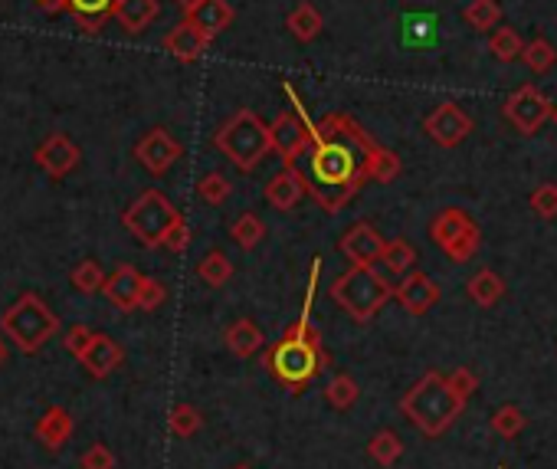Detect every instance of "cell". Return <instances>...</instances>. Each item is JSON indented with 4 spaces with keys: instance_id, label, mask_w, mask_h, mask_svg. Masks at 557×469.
Masks as SVG:
<instances>
[{
    "instance_id": "obj_7",
    "label": "cell",
    "mask_w": 557,
    "mask_h": 469,
    "mask_svg": "<svg viewBox=\"0 0 557 469\" xmlns=\"http://www.w3.org/2000/svg\"><path fill=\"white\" fill-rule=\"evenodd\" d=\"M181 220H184L181 210H177L161 191H145L125 210L122 224L141 246H151L154 250V246H164L168 233L181 224Z\"/></svg>"
},
{
    "instance_id": "obj_12",
    "label": "cell",
    "mask_w": 557,
    "mask_h": 469,
    "mask_svg": "<svg viewBox=\"0 0 557 469\" xmlns=\"http://www.w3.org/2000/svg\"><path fill=\"white\" fill-rule=\"evenodd\" d=\"M423 128H426V135H430L436 145L456 148V145H462V142L469 138L472 119L459 109L456 102H443V105H436V109H433L430 115H426Z\"/></svg>"
},
{
    "instance_id": "obj_3",
    "label": "cell",
    "mask_w": 557,
    "mask_h": 469,
    "mask_svg": "<svg viewBox=\"0 0 557 469\" xmlns=\"http://www.w3.org/2000/svg\"><path fill=\"white\" fill-rule=\"evenodd\" d=\"M400 410H404V417L423 433V437L436 440L456 424L459 414L466 410V401L449 388V381L440 371H426L423 378L400 397Z\"/></svg>"
},
{
    "instance_id": "obj_28",
    "label": "cell",
    "mask_w": 557,
    "mask_h": 469,
    "mask_svg": "<svg viewBox=\"0 0 557 469\" xmlns=\"http://www.w3.org/2000/svg\"><path fill=\"white\" fill-rule=\"evenodd\" d=\"M367 456H371L377 466H394L400 456H404V440H400L394 430L374 433V437L367 440Z\"/></svg>"
},
{
    "instance_id": "obj_37",
    "label": "cell",
    "mask_w": 557,
    "mask_h": 469,
    "mask_svg": "<svg viewBox=\"0 0 557 469\" xmlns=\"http://www.w3.org/2000/svg\"><path fill=\"white\" fill-rule=\"evenodd\" d=\"M168 424H171V433L174 437H194V433L200 430V424H204V417H200V410L194 404H177L171 410V417H168Z\"/></svg>"
},
{
    "instance_id": "obj_48",
    "label": "cell",
    "mask_w": 557,
    "mask_h": 469,
    "mask_svg": "<svg viewBox=\"0 0 557 469\" xmlns=\"http://www.w3.org/2000/svg\"><path fill=\"white\" fill-rule=\"evenodd\" d=\"M4 361H7V345H4V338H0V368H4Z\"/></svg>"
},
{
    "instance_id": "obj_11",
    "label": "cell",
    "mask_w": 557,
    "mask_h": 469,
    "mask_svg": "<svg viewBox=\"0 0 557 469\" xmlns=\"http://www.w3.org/2000/svg\"><path fill=\"white\" fill-rule=\"evenodd\" d=\"M135 158L148 174L161 178V174H168L177 164V158H181V145H177V138L168 128H151V132L135 145Z\"/></svg>"
},
{
    "instance_id": "obj_30",
    "label": "cell",
    "mask_w": 557,
    "mask_h": 469,
    "mask_svg": "<svg viewBox=\"0 0 557 469\" xmlns=\"http://www.w3.org/2000/svg\"><path fill=\"white\" fill-rule=\"evenodd\" d=\"M358 397H361V388L351 374H335V378L325 384V401L335 410H351L358 404Z\"/></svg>"
},
{
    "instance_id": "obj_1",
    "label": "cell",
    "mask_w": 557,
    "mask_h": 469,
    "mask_svg": "<svg viewBox=\"0 0 557 469\" xmlns=\"http://www.w3.org/2000/svg\"><path fill=\"white\" fill-rule=\"evenodd\" d=\"M377 142L364 128L351 119V115L331 112L315 128L312 142V181H308V194L315 197V204L325 214H338L351 204V197L367 184L364 178V161L371 155Z\"/></svg>"
},
{
    "instance_id": "obj_23",
    "label": "cell",
    "mask_w": 557,
    "mask_h": 469,
    "mask_svg": "<svg viewBox=\"0 0 557 469\" xmlns=\"http://www.w3.org/2000/svg\"><path fill=\"white\" fill-rule=\"evenodd\" d=\"M37 437L43 440V447L59 450L69 437H73V417H69L63 407H50L37 424Z\"/></svg>"
},
{
    "instance_id": "obj_20",
    "label": "cell",
    "mask_w": 557,
    "mask_h": 469,
    "mask_svg": "<svg viewBox=\"0 0 557 469\" xmlns=\"http://www.w3.org/2000/svg\"><path fill=\"white\" fill-rule=\"evenodd\" d=\"M187 20H191L207 40H213L233 23V7L227 0H200L194 10H187Z\"/></svg>"
},
{
    "instance_id": "obj_33",
    "label": "cell",
    "mask_w": 557,
    "mask_h": 469,
    "mask_svg": "<svg viewBox=\"0 0 557 469\" xmlns=\"http://www.w3.org/2000/svg\"><path fill=\"white\" fill-rule=\"evenodd\" d=\"M230 237H233L236 246H240V250H256V246L263 243V237H266V227H263V220H259L256 214H243L240 220H233Z\"/></svg>"
},
{
    "instance_id": "obj_45",
    "label": "cell",
    "mask_w": 557,
    "mask_h": 469,
    "mask_svg": "<svg viewBox=\"0 0 557 469\" xmlns=\"http://www.w3.org/2000/svg\"><path fill=\"white\" fill-rule=\"evenodd\" d=\"M164 246H168L171 253H184L187 246H191V227H187V220H181L171 233H168V240H164Z\"/></svg>"
},
{
    "instance_id": "obj_35",
    "label": "cell",
    "mask_w": 557,
    "mask_h": 469,
    "mask_svg": "<svg viewBox=\"0 0 557 469\" xmlns=\"http://www.w3.org/2000/svg\"><path fill=\"white\" fill-rule=\"evenodd\" d=\"M462 20H466L469 27H476V30H492V27H499L502 7L495 4V0H472V4L462 10Z\"/></svg>"
},
{
    "instance_id": "obj_2",
    "label": "cell",
    "mask_w": 557,
    "mask_h": 469,
    "mask_svg": "<svg viewBox=\"0 0 557 469\" xmlns=\"http://www.w3.org/2000/svg\"><path fill=\"white\" fill-rule=\"evenodd\" d=\"M263 365H266V371L272 374V378H276L282 388H289L292 394L305 391L308 384L325 371L328 355L322 348V335H318V328L308 322V306L299 315V322H292L286 328V335H282L279 342L266 351Z\"/></svg>"
},
{
    "instance_id": "obj_19",
    "label": "cell",
    "mask_w": 557,
    "mask_h": 469,
    "mask_svg": "<svg viewBox=\"0 0 557 469\" xmlns=\"http://www.w3.org/2000/svg\"><path fill=\"white\" fill-rule=\"evenodd\" d=\"M207 37L200 33L191 20H184V23H177V27L164 37V50H168L174 60H181V63H197L200 56H204L207 50Z\"/></svg>"
},
{
    "instance_id": "obj_34",
    "label": "cell",
    "mask_w": 557,
    "mask_h": 469,
    "mask_svg": "<svg viewBox=\"0 0 557 469\" xmlns=\"http://www.w3.org/2000/svg\"><path fill=\"white\" fill-rule=\"evenodd\" d=\"M489 50L499 63H515V60H521V53H525V43H521V37L512 27H499L492 33Z\"/></svg>"
},
{
    "instance_id": "obj_17",
    "label": "cell",
    "mask_w": 557,
    "mask_h": 469,
    "mask_svg": "<svg viewBox=\"0 0 557 469\" xmlns=\"http://www.w3.org/2000/svg\"><path fill=\"white\" fill-rule=\"evenodd\" d=\"M79 361H82V368L92 374V378H109V374L125 361V351H122V345H118L112 335H96L89 342V348L79 355Z\"/></svg>"
},
{
    "instance_id": "obj_44",
    "label": "cell",
    "mask_w": 557,
    "mask_h": 469,
    "mask_svg": "<svg viewBox=\"0 0 557 469\" xmlns=\"http://www.w3.org/2000/svg\"><path fill=\"white\" fill-rule=\"evenodd\" d=\"M92 338H96V332H92V328H86V325H73V328H69V332H66V351H69V355H82V351H86L89 348V342H92Z\"/></svg>"
},
{
    "instance_id": "obj_51",
    "label": "cell",
    "mask_w": 557,
    "mask_h": 469,
    "mask_svg": "<svg viewBox=\"0 0 557 469\" xmlns=\"http://www.w3.org/2000/svg\"><path fill=\"white\" fill-rule=\"evenodd\" d=\"M499 469H502V466H499Z\"/></svg>"
},
{
    "instance_id": "obj_31",
    "label": "cell",
    "mask_w": 557,
    "mask_h": 469,
    "mask_svg": "<svg viewBox=\"0 0 557 469\" xmlns=\"http://www.w3.org/2000/svg\"><path fill=\"white\" fill-rule=\"evenodd\" d=\"M525 427H528V417H525V410H521L518 404H502L492 414V430L499 433L502 440H515Z\"/></svg>"
},
{
    "instance_id": "obj_42",
    "label": "cell",
    "mask_w": 557,
    "mask_h": 469,
    "mask_svg": "<svg viewBox=\"0 0 557 469\" xmlns=\"http://www.w3.org/2000/svg\"><path fill=\"white\" fill-rule=\"evenodd\" d=\"M446 381H449V388H453L462 397V401H469V397L479 391V374L472 371V368H456Z\"/></svg>"
},
{
    "instance_id": "obj_9",
    "label": "cell",
    "mask_w": 557,
    "mask_h": 469,
    "mask_svg": "<svg viewBox=\"0 0 557 469\" xmlns=\"http://www.w3.org/2000/svg\"><path fill=\"white\" fill-rule=\"evenodd\" d=\"M502 112H505V119L512 122L521 135H535L538 128L554 115V105L538 86H531V82H528V86H518L512 96L505 99Z\"/></svg>"
},
{
    "instance_id": "obj_10",
    "label": "cell",
    "mask_w": 557,
    "mask_h": 469,
    "mask_svg": "<svg viewBox=\"0 0 557 469\" xmlns=\"http://www.w3.org/2000/svg\"><path fill=\"white\" fill-rule=\"evenodd\" d=\"M269 138H272V151H279V158L286 164H295V158H302L315 142V128L308 125L305 112L295 105L292 112L276 115V122L269 125Z\"/></svg>"
},
{
    "instance_id": "obj_26",
    "label": "cell",
    "mask_w": 557,
    "mask_h": 469,
    "mask_svg": "<svg viewBox=\"0 0 557 469\" xmlns=\"http://www.w3.org/2000/svg\"><path fill=\"white\" fill-rule=\"evenodd\" d=\"M400 168H404V164H400L397 151L374 145L371 155H367V161H364V178L374 184H390V181H397Z\"/></svg>"
},
{
    "instance_id": "obj_15",
    "label": "cell",
    "mask_w": 557,
    "mask_h": 469,
    "mask_svg": "<svg viewBox=\"0 0 557 469\" xmlns=\"http://www.w3.org/2000/svg\"><path fill=\"white\" fill-rule=\"evenodd\" d=\"M394 296L410 315H426L436 302H440V286H436V279L426 273H407L404 283L394 289Z\"/></svg>"
},
{
    "instance_id": "obj_41",
    "label": "cell",
    "mask_w": 557,
    "mask_h": 469,
    "mask_svg": "<svg viewBox=\"0 0 557 469\" xmlns=\"http://www.w3.org/2000/svg\"><path fill=\"white\" fill-rule=\"evenodd\" d=\"M164 299H168V289H164L161 279L145 276V283H141V292H138V309L141 312H154V309L164 306Z\"/></svg>"
},
{
    "instance_id": "obj_22",
    "label": "cell",
    "mask_w": 557,
    "mask_h": 469,
    "mask_svg": "<svg viewBox=\"0 0 557 469\" xmlns=\"http://www.w3.org/2000/svg\"><path fill=\"white\" fill-rule=\"evenodd\" d=\"M223 342H227V348L233 351L236 358H250L266 345V338H263V332H259V325L253 319H236L227 328V335H223Z\"/></svg>"
},
{
    "instance_id": "obj_43",
    "label": "cell",
    "mask_w": 557,
    "mask_h": 469,
    "mask_svg": "<svg viewBox=\"0 0 557 469\" xmlns=\"http://www.w3.org/2000/svg\"><path fill=\"white\" fill-rule=\"evenodd\" d=\"M82 469H115V453L105 447V443H92V447L82 453Z\"/></svg>"
},
{
    "instance_id": "obj_36",
    "label": "cell",
    "mask_w": 557,
    "mask_h": 469,
    "mask_svg": "<svg viewBox=\"0 0 557 469\" xmlns=\"http://www.w3.org/2000/svg\"><path fill=\"white\" fill-rule=\"evenodd\" d=\"M521 63H525L531 73H548V69L557 63V50L548 40H531L525 43V53H521Z\"/></svg>"
},
{
    "instance_id": "obj_38",
    "label": "cell",
    "mask_w": 557,
    "mask_h": 469,
    "mask_svg": "<svg viewBox=\"0 0 557 469\" xmlns=\"http://www.w3.org/2000/svg\"><path fill=\"white\" fill-rule=\"evenodd\" d=\"M230 191H233V187H230V181L223 178L220 171H210V174H204V178L197 181V194H200V201H204V204H213V207L227 201Z\"/></svg>"
},
{
    "instance_id": "obj_40",
    "label": "cell",
    "mask_w": 557,
    "mask_h": 469,
    "mask_svg": "<svg viewBox=\"0 0 557 469\" xmlns=\"http://www.w3.org/2000/svg\"><path fill=\"white\" fill-rule=\"evenodd\" d=\"M531 210L541 220H554L557 217V184H541L531 191Z\"/></svg>"
},
{
    "instance_id": "obj_32",
    "label": "cell",
    "mask_w": 557,
    "mask_h": 469,
    "mask_svg": "<svg viewBox=\"0 0 557 469\" xmlns=\"http://www.w3.org/2000/svg\"><path fill=\"white\" fill-rule=\"evenodd\" d=\"M381 263L390 269V273L407 276V273H413V263H417V250H413L407 240H387Z\"/></svg>"
},
{
    "instance_id": "obj_29",
    "label": "cell",
    "mask_w": 557,
    "mask_h": 469,
    "mask_svg": "<svg viewBox=\"0 0 557 469\" xmlns=\"http://www.w3.org/2000/svg\"><path fill=\"white\" fill-rule=\"evenodd\" d=\"M197 276L204 279L207 286L213 289H220V286H227L230 283V276H233V263H230V256L223 253V250H210L204 260L197 263Z\"/></svg>"
},
{
    "instance_id": "obj_27",
    "label": "cell",
    "mask_w": 557,
    "mask_h": 469,
    "mask_svg": "<svg viewBox=\"0 0 557 469\" xmlns=\"http://www.w3.org/2000/svg\"><path fill=\"white\" fill-rule=\"evenodd\" d=\"M112 4L115 0H69V10H73L76 23L86 33H99L102 30V20L112 14Z\"/></svg>"
},
{
    "instance_id": "obj_25",
    "label": "cell",
    "mask_w": 557,
    "mask_h": 469,
    "mask_svg": "<svg viewBox=\"0 0 557 469\" xmlns=\"http://www.w3.org/2000/svg\"><path fill=\"white\" fill-rule=\"evenodd\" d=\"M286 27H289V33L299 43H312V40H318V33H322L325 20H322V14H318V7H312L308 0H302V4L286 17Z\"/></svg>"
},
{
    "instance_id": "obj_6",
    "label": "cell",
    "mask_w": 557,
    "mask_h": 469,
    "mask_svg": "<svg viewBox=\"0 0 557 469\" xmlns=\"http://www.w3.org/2000/svg\"><path fill=\"white\" fill-rule=\"evenodd\" d=\"M0 328L10 335V342H17L20 351H37L59 332V319L43 299L27 292V296H20L14 306L0 315Z\"/></svg>"
},
{
    "instance_id": "obj_24",
    "label": "cell",
    "mask_w": 557,
    "mask_h": 469,
    "mask_svg": "<svg viewBox=\"0 0 557 469\" xmlns=\"http://www.w3.org/2000/svg\"><path fill=\"white\" fill-rule=\"evenodd\" d=\"M466 292H469V299L476 302V306L492 309L495 302L505 296V279L499 273H492V269H479V273L466 283Z\"/></svg>"
},
{
    "instance_id": "obj_16",
    "label": "cell",
    "mask_w": 557,
    "mask_h": 469,
    "mask_svg": "<svg viewBox=\"0 0 557 469\" xmlns=\"http://www.w3.org/2000/svg\"><path fill=\"white\" fill-rule=\"evenodd\" d=\"M79 148H76V142H69V138L63 135V132H56V135H50L46 138V142L37 148V164L40 168L50 174V178H66L69 171L76 168L79 164Z\"/></svg>"
},
{
    "instance_id": "obj_21",
    "label": "cell",
    "mask_w": 557,
    "mask_h": 469,
    "mask_svg": "<svg viewBox=\"0 0 557 469\" xmlns=\"http://www.w3.org/2000/svg\"><path fill=\"white\" fill-rule=\"evenodd\" d=\"M158 14H161L158 0H115L112 4V17L122 23L128 33L148 30Z\"/></svg>"
},
{
    "instance_id": "obj_46",
    "label": "cell",
    "mask_w": 557,
    "mask_h": 469,
    "mask_svg": "<svg viewBox=\"0 0 557 469\" xmlns=\"http://www.w3.org/2000/svg\"><path fill=\"white\" fill-rule=\"evenodd\" d=\"M37 4L43 10H63V7H69V0H37Z\"/></svg>"
},
{
    "instance_id": "obj_13",
    "label": "cell",
    "mask_w": 557,
    "mask_h": 469,
    "mask_svg": "<svg viewBox=\"0 0 557 469\" xmlns=\"http://www.w3.org/2000/svg\"><path fill=\"white\" fill-rule=\"evenodd\" d=\"M384 246L387 240L377 233V227L371 224H354L345 237L338 240V250L345 253V260L351 266H374V263H381V256H384Z\"/></svg>"
},
{
    "instance_id": "obj_4",
    "label": "cell",
    "mask_w": 557,
    "mask_h": 469,
    "mask_svg": "<svg viewBox=\"0 0 557 469\" xmlns=\"http://www.w3.org/2000/svg\"><path fill=\"white\" fill-rule=\"evenodd\" d=\"M213 145L227 155L233 168L250 174L266 161V155L272 151V138H269V128L253 109H240L220 125V132L213 135Z\"/></svg>"
},
{
    "instance_id": "obj_5",
    "label": "cell",
    "mask_w": 557,
    "mask_h": 469,
    "mask_svg": "<svg viewBox=\"0 0 557 469\" xmlns=\"http://www.w3.org/2000/svg\"><path fill=\"white\" fill-rule=\"evenodd\" d=\"M328 292L354 322H371L374 315L394 299V286H390L374 266H351L348 273H341L335 283H331Z\"/></svg>"
},
{
    "instance_id": "obj_49",
    "label": "cell",
    "mask_w": 557,
    "mask_h": 469,
    "mask_svg": "<svg viewBox=\"0 0 557 469\" xmlns=\"http://www.w3.org/2000/svg\"><path fill=\"white\" fill-rule=\"evenodd\" d=\"M233 469H253V466H246V463H240V466H233Z\"/></svg>"
},
{
    "instance_id": "obj_39",
    "label": "cell",
    "mask_w": 557,
    "mask_h": 469,
    "mask_svg": "<svg viewBox=\"0 0 557 469\" xmlns=\"http://www.w3.org/2000/svg\"><path fill=\"white\" fill-rule=\"evenodd\" d=\"M105 279H109V276L102 273V266H99L96 260H82V263L73 269V286H76L79 292H86V296H92V292H102Z\"/></svg>"
},
{
    "instance_id": "obj_18",
    "label": "cell",
    "mask_w": 557,
    "mask_h": 469,
    "mask_svg": "<svg viewBox=\"0 0 557 469\" xmlns=\"http://www.w3.org/2000/svg\"><path fill=\"white\" fill-rule=\"evenodd\" d=\"M141 283H145V276H141L135 266H118L115 273H112L109 279H105L102 292H105V299H109L115 309L132 312V309H138Z\"/></svg>"
},
{
    "instance_id": "obj_14",
    "label": "cell",
    "mask_w": 557,
    "mask_h": 469,
    "mask_svg": "<svg viewBox=\"0 0 557 469\" xmlns=\"http://www.w3.org/2000/svg\"><path fill=\"white\" fill-rule=\"evenodd\" d=\"M305 194H308V178L295 168V164H286V168L266 184V201L276 210H282V214L299 207Z\"/></svg>"
},
{
    "instance_id": "obj_8",
    "label": "cell",
    "mask_w": 557,
    "mask_h": 469,
    "mask_svg": "<svg viewBox=\"0 0 557 469\" xmlns=\"http://www.w3.org/2000/svg\"><path fill=\"white\" fill-rule=\"evenodd\" d=\"M430 240L440 246L453 263H469L482 246V230L462 207H443L430 220Z\"/></svg>"
},
{
    "instance_id": "obj_50",
    "label": "cell",
    "mask_w": 557,
    "mask_h": 469,
    "mask_svg": "<svg viewBox=\"0 0 557 469\" xmlns=\"http://www.w3.org/2000/svg\"><path fill=\"white\" fill-rule=\"evenodd\" d=\"M554 122H557V109H554Z\"/></svg>"
},
{
    "instance_id": "obj_47",
    "label": "cell",
    "mask_w": 557,
    "mask_h": 469,
    "mask_svg": "<svg viewBox=\"0 0 557 469\" xmlns=\"http://www.w3.org/2000/svg\"><path fill=\"white\" fill-rule=\"evenodd\" d=\"M177 4H181L184 10H194V7L200 4V0H177Z\"/></svg>"
}]
</instances>
